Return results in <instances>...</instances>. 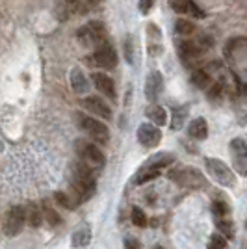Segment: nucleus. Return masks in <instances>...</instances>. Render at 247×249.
I'll return each instance as SVG.
<instances>
[{
	"instance_id": "obj_1",
	"label": "nucleus",
	"mask_w": 247,
	"mask_h": 249,
	"mask_svg": "<svg viewBox=\"0 0 247 249\" xmlns=\"http://www.w3.org/2000/svg\"><path fill=\"white\" fill-rule=\"evenodd\" d=\"M71 190L78 196L80 201H88L93 197L95 190H97V178L93 173V167L84 164L82 160L72 167V178H71Z\"/></svg>"
},
{
	"instance_id": "obj_2",
	"label": "nucleus",
	"mask_w": 247,
	"mask_h": 249,
	"mask_svg": "<svg viewBox=\"0 0 247 249\" xmlns=\"http://www.w3.org/2000/svg\"><path fill=\"white\" fill-rule=\"evenodd\" d=\"M167 177L176 182L178 186L182 188H190V190H205L208 186V180H206V177L197 169V167H190V166H184V167H176V169H171Z\"/></svg>"
},
{
	"instance_id": "obj_3",
	"label": "nucleus",
	"mask_w": 247,
	"mask_h": 249,
	"mask_svg": "<svg viewBox=\"0 0 247 249\" xmlns=\"http://www.w3.org/2000/svg\"><path fill=\"white\" fill-rule=\"evenodd\" d=\"M76 155L80 156V160L84 164H88L93 169H103L106 166L104 153L89 140H78L76 142Z\"/></svg>"
},
{
	"instance_id": "obj_4",
	"label": "nucleus",
	"mask_w": 247,
	"mask_h": 249,
	"mask_svg": "<svg viewBox=\"0 0 247 249\" xmlns=\"http://www.w3.org/2000/svg\"><path fill=\"white\" fill-rule=\"evenodd\" d=\"M205 167L208 171V175L216 180L217 184L225 188H232L236 184V175L230 167L227 166L223 160H217V158H206Z\"/></svg>"
},
{
	"instance_id": "obj_5",
	"label": "nucleus",
	"mask_w": 247,
	"mask_h": 249,
	"mask_svg": "<svg viewBox=\"0 0 247 249\" xmlns=\"http://www.w3.org/2000/svg\"><path fill=\"white\" fill-rule=\"evenodd\" d=\"M78 124H80V128L89 136V140H93V142H97L101 145H106L110 142V128L103 121L93 119L89 115L78 114Z\"/></svg>"
},
{
	"instance_id": "obj_6",
	"label": "nucleus",
	"mask_w": 247,
	"mask_h": 249,
	"mask_svg": "<svg viewBox=\"0 0 247 249\" xmlns=\"http://www.w3.org/2000/svg\"><path fill=\"white\" fill-rule=\"evenodd\" d=\"M104 36H106V26L101 21H89L76 32V37L84 47H99L101 43H104Z\"/></svg>"
},
{
	"instance_id": "obj_7",
	"label": "nucleus",
	"mask_w": 247,
	"mask_h": 249,
	"mask_svg": "<svg viewBox=\"0 0 247 249\" xmlns=\"http://www.w3.org/2000/svg\"><path fill=\"white\" fill-rule=\"evenodd\" d=\"M28 221V210L21 205L11 207L4 216V234L6 236H17L21 234L24 223Z\"/></svg>"
},
{
	"instance_id": "obj_8",
	"label": "nucleus",
	"mask_w": 247,
	"mask_h": 249,
	"mask_svg": "<svg viewBox=\"0 0 247 249\" xmlns=\"http://www.w3.org/2000/svg\"><path fill=\"white\" fill-rule=\"evenodd\" d=\"M232 162H234V169L240 175L247 177V143L242 138H234L229 145Z\"/></svg>"
},
{
	"instance_id": "obj_9",
	"label": "nucleus",
	"mask_w": 247,
	"mask_h": 249,
	"mask_svg": "<svg viewBox=\"0 0 247 249\" xmlns=\"http://www.w3.org/2000/svg\"><path fill=\"white\" fill-rule=\"evenodd\" d=\"M138 142L147 149H155L162 142V132L155 123H141L138 126Z\"/></svg>"
},
{
	"instance_id": "obj_10",
	"label": "nucleus",
	"mask_w": 247,
	"mask_h": 249,
	"mask_svg": "<svg viewBox=\"0 0 247 249\" xmlns=\"http://www.w3.org/2000/svg\"><path fill=\"white\" fill-rule=\"evenodd\" d=\"M91 60L95 65H99V67H103V69H113V67L117 65V54H115V51L112 49V45L101 43V45L97 47V51L93 52Z\"/></svg>"
},
{
	"instance_id": "obj_11",
	"label": "nucleus",
	"mask_w": 247,
	"mask_h": 249,
	"mask_svg": "<svg viewBox=\"0 0 247 249\" xmlns=\"http://www.w3.org/2000/svg\"><path fill=\"white\" fill-rule=\"evenodd\" d=\"M80 104H82L84 110H88L89 114L99 115V117H103L106 121L112 119V108L104 103L103 99H99V97H86V99L80 101Z\"/></svg>"
},
{
	"instance_id": "obj_12",
	"label": "nucleus",
	"mask_w": 247,
	"mask_h": 249,
	"mask_svg": "<svg viewBox=\"0 0 247 249\" xmlns=\"http://www.w3.org/2000/svg\"><path fill=\"white\" fill-rule=\"evenodd\" d=\"M162 89H164V76L158 71H153L145 80V97H147V101L155 103L156 99L160 97V93H162Z\"/></svg>"
},
{
	"instance_id": "obj_13",
	"label": "nucleus",
	"mask_w": 247,
	"mask_h": 249,
	"mask_svg": "<svg viewBox=\"0 0 247 249\" xmlns=\"http://www.w3.org/2000/svg\"><path fill=\"white\" fill-rule=\"evenodd\" d=\"M176 51H178V54H180V58L184 60V63H190V62H195L197 58L201 56L203 47H201L199 43L180 41L178 43V47H176Z\"/></svg>"
},
{
	"instance_id": "obj_14",
	"label": "nucleus",
	"mask_w": 247,
	"mask_h": 249,
	"mask_svg": "<svg viewBox=\"0 0 247 249\" xmlns=\"http://www.w3.org/2000/svg\"><path fill=\"white\" fill-rule=\"evenodd\" d=\"M91 78H93L95 88H97L101 93H104L106 97H110V99H115V84H113V80L108 76V74L93 73Z\"/></svg>"
},
{
	"instance_id": "obj_15",
	"label": "nucleus",
	"mask_w": 247,
	"mask_h": 249,
	"mask_svg": "<svg viewBox=\"0 0 247 249\" xmlns=\"http://www.w3.org/2000/svg\"><path fill=\"white\" fill-rule=\"evenodd\" d=\"M89 242H91V227L88 223H80L78 227L74 229V232H72L71 246L80 249V248H86Z\"/></svg>"
},
{
	"instance_id": "obj_16",
	"label": "nucleus",
	"mask_w": 247,
	"mask_h": 249,
	"mask_svg": "<svg viewBox=\"0 0 247 249\" xmlns=\"http://www.w3.org/2000/svg\"><path fill=\"white\" fill-rule=\"evenodd\" d=\"M188 136L197 140V142L206 140V136H208V124H206V121L203 117H197V119H194L192 123L188 124Z\"/></svg>"
},
{
	"instance_id": "obj_17",
	"label": "nucleus",
	"mask_w": 247,
	"mask_h": 249,
	"mask_svg": "<svg viewBox=\"0 0 247 249\" xmlns=\"http://www.w3.org/2000/svg\"><path fill=\"white\" fill-rule=\"evenodd\" d=\"M147 37H149V45L147 51L151 56H158L162 52V43H160V30L156 24H149L147 26Z\"/></svg>"
},
{
	"instance_id": "obj_18",
	"label": "nucleus",
	"mask_w": 247,
	"mask_h": 249,
	"mask_svg": "<svg viewBox=\"0 0 247 249\" xmlns=\"http://www.w3.org/2000/svg\"><path fill=\"white\" fill-rule=\"evenodd\" d=\"M71 88L76 95L88 93L89 84H88V78H86V74L82 73V69H78V67H74L71 71Z\"/></svg>"
},
{
	"instance_id": "obj_19",
	"label": "nucleus",
	"mask_w": 247,
	"mask_h": 249,
	"mask_svg": "<svg viewBox=\"0 0 247 249\" xmlns=\"http://www.w3.org/2000/svg\"><path fill=\"white\" fill-rule=\"evenodd\" d=\"M145 115H147V119H149L151 123L158 124V126H162V124L167 123V112H165V108L158 106V104L147 106V108H145Z\"/></svg>"
},
{
	"instance_id": "obj_20",
	"label": "nucleus",
	"mask_w": 247,
	"mask_h": 249,
	"mask_svg": "<svg viewBox=\"0 0 247 249\" xmlns=\"http://www.w3.org/2000/svg\"><path fill=\"white\" fill-rule=\"evenodd\" d=\"M54 199H56L58 205H62V207L67 208V210H72V208H76L80 203H82L72 190L69 192V194H67V192H56V194H54Z\"/></svg>"
},
{
	"instance_id": "obj_21",
	"label": "nucleus",
	"mask_w": 247,
	"mask_h": 249,
	"mask_svg": "<svg viewBox=\"0 0 247 249\" xmlns=\"http://www.w3.org/2000/svg\"><path fill=\"white\" fill-rule=\"evenodd\" d=\"M175 164V156L171 153H160V155H155L153 158H149L145 162L143 167H155V169H164V167Z\"/></svg>"
},
{
	"instance_id": "obj_22",
	"label": "nucleus",
	"mask_w": 247,
	"mask_h": 249,
	"mask_svg": "<svg viewBox=\"0 0 247 249\" xmlns=\"http://www.w3.org/2000/svg\"><path fill=\"white\" fill-rule=\"evenodd\" d=\"M192 84L197 86L199 89H208L210 86H212V76L208 71L205 69H195L194 73H192Z\"/></svg>"
},
{
	"instance_id": "obj_23",
	"label": "nucleus",
	"mask_w": 247,
	"mask_h": 249,
	"mask_svg": "<svg viewBox=\"0 0 247 249\" xmlns=\"http://www.w3.org/2000/svg\"><path fill=\"white\" fill-rule=\"evenodd\" d=\"M160 177V169H155V167H141L140 173L134 177V184L141 186V184H147L151 180H155Z\"/></svg>"
},
{
	"instance_id": "obj_24",
	"label": "nucleus",
	"mask_w": 247,
	"mask_h": 249,
	"mask_svg": "<svg viewBox=\"0 0 247 249\" xmlns=\"http://www.w3.org/2000/svg\"><path fill=\"white\" fill-rule=\"evenodd\" d=\"M28 223H30V227L34 229H37V227H41V223H43V219H45V214H43V210L35 203H30L28 205Z\"/></svg>"
},
{
	"instance_id": "obj_25",
	"label": "nucleus",
	"mask_w": 247,
	"mask_h": 249,
	"mask_svg": "<svg viewBox=\"0 0 247 249\" xmlns=\"http://www.w3.org/2000/svg\"><path fill=\"white\" fill-rule=\"evenodd\" d=\"M186 117H188V106H178L173 110L171 115V128L173 130H180L186 123Z\"/></svg>"
},
{
	"instance_id": "obj_26",
	"label": "nucleus",
	"mask_w": 247,
	"mask_h": 249,
	"mask_svg": "<svg viewBox=\"0 0 247 249\" xmlns=\"http://www.w3.org/2000/svg\"><path fill=\"white\" fill-rule=\"evenodd\" d=\"M216 225L219 229L221 234H225L229 240L234 238V223L229 219V216H223V218H216Z\"/></svg>"
},
{
	"instance_id": "obj_27",
	"label": "nucleus",
	"mask_w": 247,
	"mask_h": 249,
	"mask_svg": "<svg viewBox=\"0 0 247 249\" xmlns=\"http://www.w3.org/2000/svg\"><path fill=\"white\" fill-rule=\"evenodd\" d=\"M130 219H132V223H134L136 227H140V229H145L147 225H149L147 214H145V212L140 207L132 208V212H130Z\"/></svg>"
},
{
	"instance_id": "obj_28",
	"label": "nucleus",
	"mask_w": 247,
	"mask_h": 249,
	"mask_svg": "<svg viewBox=\"0 0 247 249\" xmlns=\"http://www.w3.org/2000/svg\"><path fill=\"white\" fill-rule=\"evenodd\" d=\"M197 28L194 26V22L186 21V19H176L175 22V32L178 36H192Z\"/></svg>"
},
{
	"instance_id": "obj_29",
	"label": "nucleus",
	"mask_w": 247,
	"mask_h": 249,
	"mask_svg": "<svg viewBox=\"0 0 247 249\" xmlns=\"http://www.w3.org/2000/svg\"><path fill=\"white\" fill-rule=\"evenodd\" d=\"M43 214H45V221L51 225V227H58L62 223V216L51 207H45L43 208Z\"/></svg>"
},
{
	"instance_id": "obj_30",
	"label": "nucleus",
	"mask_w": 247,
	"mask_h": 249,
	"mask_svg": "<svg viewBox=\"0 0 247 249\" xmlns=\"http://www.w3.org/2000/svg\"><path fill=\"white\" fill-rule=\"evenodd\" d=\"M227 248V236L221 232H214L208 238V249H225Z\"/></svg>"
},
{
	"instance_id": "obj_31",
	"label": "nucleus",
	"mask_w": 247,
	"mask_h": 249,
	"mask_svg": "<svg viewBox=\"0 0 247 249\" xmlns=\"http://www.w3.org/2000/svg\"><path fill=\"white\" fill-rule=\"evenodd\" d=\"M212 212H214V216H216V218H223V216H229L230 208H229V205H227L225 201L217 199V201L212 203Z\"/></svg>"
},
{
	"instance_id": "obj_32",
	"label": "nucleus",
	"mask_w": 247,
	"mask_h": 249,
	"mask_svg": "<svg viewBox=\"0 0 247 249\" xmlns=\"http://www.w3.org/2000/svg\"><path fill=\"white\" fill-rule=\"evenodd\" d=\"M223 84L221 82H216V84H212L210 88H208V99L210 101H219L221 97H223Z\"/></svg>"
},
{
	"instance_id": "obj_33",
	"label": "nucleus",
	"mask_w": 247,
	"mask_h": 249,
	"mask_svg": "<svg viewBox=\"0 0 247 249\" xmlns=\"http://www.w3.org/2000/svg\"><path fill=\"white\" fill-rule=\"evenodd\" d=\"M169 4H171L173 11H176V13L190 11V0H169Z\"/></svg>"
},
{
	"instance_id": "obj_34",
	"label": "nucleus",
	"mask_w": 247,
	"mask_h": 249,
	"mask_svg": "<svg viewBox=\"0 0 247 249\" xmlns=\"http://www.w3.org/2000/svg\"><path fill=\"white\" fill-rule=\"evenodd\" d=\"M132 37L130 36H126V39H124V58H126V62L132 63L134 62V54H132Z\"/></svg>"
},
{
	"instance_id": "obj_35",
	"label": "nucleus",
	"mask_w": 247,
	"mask_h": 249,
	"mask_svg": "<svg viewBox=\"0 0 247 249\" xmlns=\"http://www.w3.org/2000/svg\"><path fill=\"white\" fill-rule=\"evenodd\" d=\"M124 249H141V244H140L138 238L126 236V238H124Z\"/></svg>"
},
{
	"instance_id": "obj_36",
	"label": "nucleus",
	"mask_w": 247,
	"mask_h": 249,
	"mask_svg": "<svg viewBox=\"0 0 247 249\" xmlns=\"http://www.w3.org/2000/svg\"><path fill=\"white\" fill-rule=\"evenodd\" d=\"M153 6H155V0H140V11L147 15L149 11L153 10Z\"/></svg>"
},
{
	"instance_id": "obj_37",
	"label": "nucleus",
	"mask_w": 247,
	"mask_h": 249,
	"mask_svg": "<svg viewBox=\"0 0 247 249\" xmlns=\"http://www.w3.org/2000/svg\"><path fill=\"white\" fill-rule=\"evenodd\" d=\"M190 11H192L195 17H199V19H203V17H205V13L199 10V6H197L194 0H190Z\"/></svg>"
},
{
	"instance_id": "obj_38",
	"label": "nucleus",
	"mask_w": 247,
	"mask_h": 249,
	"mask_svg": "<svg viewBox=\"0 0 247 249\" xmlns=\"http://www.w3.org/2000/svg\"><path fill=\"white\" fill-rule=\"evenodd\" d=\"M103 0H84V4H86V8H95V6H99Z\"/></svg>"
},
{
	"instance_id": "obj_39",
	"label": "nucleus",
	"mask_w": 247,
	"mask_h": 249,
	"mask_svg": "<svg viewBox=\"0 0 247 249\" xmlns=\"http://www.w3.org/2000/svg\"><path fill=\"white\" fill-rule=\"evenodd\" d=\"M155 249H165V248H162V246H156V248Z\"/></svg>"
},
{
	"instance_id": "obj_40",
	"label": "nucleus",
	"mask_w": 247,
	"mask_h": 249,
	"mask_svg": "<svg viewBox=\"0 0 247 249\" xmlns=\"http://www.w3.org/2000/svg\"><path fill=\"white\" fill-rule=\"evenodd\" d=\"M242 249H247V244H246V246H242Z\"/></svg>"
},
{
	"instance_id": "obj_41",
	"label": "nucleus",
	"mask_w": 247,
	"mask_h": 249,
	"mask_svg": "<svg viewBox=\"0 0 247 249\" xmlns=\"http://www.w3.org/2000/svg\"><path fill=\"white\" fill-rule=\"evenodd\" d=\"M246 227H247V221H246Z\"/></svg>"
}]
</instances>
